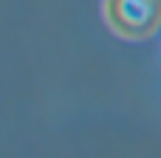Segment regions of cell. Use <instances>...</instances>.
Instances as JSON below:
<instances>
[{"instance_id": "obj_1", "label": "cell", "mask_w": 161, "mask_h": 158, "mask_svg": "<svg viewBox=\"0 0 161 158\" xmlns=\"http://www.w3.org/2000/svg\"><path fill=\"white\" fill-rule=\"evenodd\" d=\"M102 17L122 40H150L161 28V0H102Z\"/></svg>"}]
</instances>
